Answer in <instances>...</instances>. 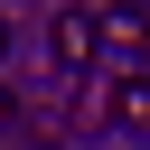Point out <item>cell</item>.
I'll return each instance as SVG.
<instances>
[{"mask_svg":"<svg viewBox=\"0 0 150 150\" xmlns=\"http://www.w3.org/2000/svg\"><path fill=\"white\" fill-rule=\"evenodd\" d=\"M47 47H56V66H66V75H84V66H94V47H103V19H94V9H56V19H47Z\"/></svg>","mask_w":150,"mask_h":150,"instance_id":"6da1fadb","label":"cell"},{"mask_svg":"<svg viewBox=\"0 0 150 150\" xmlns=\"http://www.w3.org/2000/svg\"><path fill=\"white\" fill-rule=\"evenodd\" d=\"M112 122L122 131H150V75H112Z\"/></svg>","mask_w":150,"mask_h":150,"instance_id":"7a4b0ae2","label":"cell"},{"mask_svg":"<svg viewBox=\"0 0 150 150\" xmlns=\"http://www.w3.org/2000/svg\"><path fill=\"white\" fill-rule=\"evenodd\" d=\"M103 38H112V47H150V19H141V9H112Z\"/></svg>","mask_w":150,"mask_h":150,"instance_id":"3957f363","label":"cell"},{"mask_svg":"<svg viewBox=\"0 0 150 150\" xmlns=\"http://www.w3.org/2000/svg\"><path fill=\"white\" fill-rule=\"evenodd\" d=\"M9 122H19V94H9V84H0V131H9Z\"/></svg>","mask_w":150,"mask_h":150,"instance_id":"277c9868","label":"cell"},{"mask_svg":"<svg viewBox=\"0 0 150 150\" xmlns=\"http://www.w3.org/2000/svg\"><path fill=\"white\" fill-rule=\"evenodd\" d=\"M0 56H9V9H0Z\"/></svg>","mask_w":150,"mask_h":150,"instance_id":"5b68a950","label":"cell"}]
</instances>
